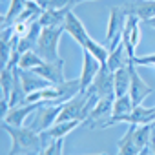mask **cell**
Wrapping results in <instances>:
<instances>
[{
  "label": "cell",
  "instance_id": "3957f363",
  "mask_svg": "<svg viewBox=\"0 0 155 155\" xmlns=\"http://www.w3.org/2000/svg\"><path fill=\"white\" fill-rule=\"evenodd\" d=\"M88 95L86 91H81L77 97L69 99L68 102L62 104V111L57 119V122H64V120H82L84 122V106H86Z\"/></svg>",
  "mask_w": 155,
  "mask_h": 155
},
{
  "label": "cell",
  "instance_id": "ac0fdd59",
  "mask_svg": "<svg viewBox=\"0 0 155 155\" xmlns=\"http://www.w3.org/2000/svg\"><path fill=\"white\" fill-rule=\"evenodd\" d=\"M130 64V62H128ZM130 82H131V73L130 66H124L117 71H113V86H115V97H122L130 93Z\"/></svg>",
  "mask_w": 155,
  "mask_h": 155
},
{
  "label": "cell",
  "instance_id": "8992f818",
  "mask_svg": "<svg viewBox=\"0 0 155 155\" xmlns=\"http://www.w3.org/2000/svg\"><path fill=\"white\" fill-rule=\"evenodd\" d=\"M113 102H115V95H108V97H101L95 104V108L91 110V113L88 115V119L84 120V126L88 128H99V120L108 119L113 115Z\"/></svg>",
  "mask_w": 155,
  "mask_h": 155
},
{
  "label": "cell",
  "instance_id": "ba28073f",
  "mask_svg": "<svg viewBox=\"0 0 155 155\" xmlns=\"http://www.w3.org/2000/svg\"><path fill=\"white\" fill-rule=\"evenodd\" d=\"M101 68H102V64L90 51L82 49V71H81V77H79V79H81V86H82V91H86L91 86V82L95 81V77L101 71Z\"/></svg>",
  "mask_w": 155,
  "mask_h": 155
},
{
  "label": "cell",
  "instance_id": "cb8c5ba5",
  "mask_svg": "<svg viewBox=\"0 0 155 155\" xmlns=\"http://www.w3.org/2000/svg\"><path fill=\"white\" fill-rule=\"evenodd\" d=\"M62 150H64V139H57V140H51L42 151L44 155H62Z\"/></svg>",
  "mask_w": 155,
  "mask_h": 155
},
{
  "label": "cell",
  "instance_id": "9c48e42d",
  "mask_svg": "<svg viewBox=\"0 0 155 155\" xmlns=\"http://www.w3.org/2000/svg\"><path fill=\"white\" fill-rule=\"evenodd\" d=\"M81 124H84L82 120H64V122H55L51 128H48L46 131H40L42 135V142H44V148L51 142V140H57V139H64L68 133L75 131Z\"/></svg>",
  "mask_w": 155,
  "mask_h": 155
},
{
  "label": "cell",
  "instance_id": "7c38bea8",
  "mask_svg": "<svg viewBox=\"0 0 155 155\" xmlns=\"http://www.w3.org/2000/svg\"><path fill=\"white\" fill-rule=\"evenodd\" d=\"M44 102H33V104H22L17 108H11L8 111L6 117H2V122H8L11 126H24V120L31 115H35V111L42 106Z\"/></svg>",
  "mask_w": 155,
  "mask_h": 155
},
{
  "label": "cell",
  "instance_id": "5b68a950",
  "mask_svg": "<svg viewBox=\"0 0 155 155\" xmlns=\"http://www.w3.org/2000/svg\"><path fill=\"white\" fill-rule=\"evenodd\" d=\"M90 93H95L99 99L101 97H108V95H115V86H113V71H110V68L106 64H102L101 71L97 73L95 81L91 82V86L86 90Z\"/></svg>",
  "mask_w": 155,
  "mask_h": 155
},
{
  "label": "cell",
  "instance_id": "ffe728a7",
  "mask_svg": "<svg viewBox=\"0 0 155 155\" xmlns=\"http://www.w3.org/2000/svg\"><path fill=\"white\" fill-rule=\"evenodd\" d=\"M153 126L155 124H140V126L133 128V139H135V142L140 150L150 146V140H151V135H153Z\"/></svg>",
  "mask_w": 155,
  "mask_h": 155
},
{
  "label": "cell",
  "instance_id": "30bf717a",
  "mask_svg": "<svg viewBox=\"0 0 155 155\" xmlns=\"http://www.w3.org/2000/svg\"><path fill=\"white\" fill-rule=\"evenodd\" d=\"M64 31L79 44L82 49H84V46H86V42H88V38H90V35H88V31H86V28H84V24L81 22V18L77 17L73 11H69L68 13V17H66V22H64Z\"/></svg>",
  "mask_w": 155,
  "mask_h": 155
},
{
  "label": "cell",
  "instance_id": "4316f807",
  "mask_svg": "<svg viewBox=\"0 0 155 155\" xmlns=\"http://www.w3.org/2000/svg\"><path fill=\"white\" fill-rule=\"evenodd\" d=\"M144 24H146V26H150V28H153V29H155V17H153V18H150V20H146V22H144Z\"/></svg>",
  "mask_w": 155,
  "mask_h": 155
},
{
  "label": "cell",
  "instance_id": "603a6c76",
  "mask_svg": "<svg viewBox=\"0 0 155 155\" xmlns=\"http://www.w3.org/2000/svg\"><path fill=\"white\" fill-rule=\"evenodd\" d=\"M135 108L130 93L122 95V97H115V102H113V115H128L131 113Z\"/></svg>",
  "mask_w": 155,
  "mask_h": 155
},
{
  "label": "cell",
  "instance_id": "2e32d148",
  "mask_svg": "<svg viewBox=\"0 0 155 155\" xmlns=\"http://www.w3.org/2000/svg\"><path fill=\"white\" fill-rule=\"evenodd\" d=\"M124 24H126V13H124V9H122L120 6H119V8H111V9H110V20H108L106 40L111 42L117 35H122Z\"/></svg>",
  "mask_w": 155,
  "mask_h": 155
},
{
  "label": "cell",
  "instance_id": "52a82bcc",
  "mask_svg": "<svg viewBox=\"0 0 155 155\" xmlns=\"http://www.w3.org/2000/svg\"><path fill=\"white\" fill-rule=\"evenodd\" d=\"M130 73H131V82H130V97H131V101H133V104L135 106H139V104H142L144 102V99L148 97V95H151V91H153V88H150L142 79H140V75L137 73V66L133 64V60L130 58Z\"/></svg>",
  "mask_w": 155,
  "mask_h": 155
},
{
  "label": "cell",
  "instance_id": "6da1fadb",
  "mask_svg": "<svg viewBox=\"0 0 155 155\" xmlns=\"http://www.w3.org/2000/svg\"><path fill=\"white\" fill-rule=\"evenodd\" d=\"M2 130L11 137L13 146L8 155H37L44 150L42 135L35 128L26 126H11L8 122H2Z\"/></svg>",
  "mask_w": 155,
  "mask_h": 155
},
{
  "label": "cell",
  "instance_id": "484cf974",
  "mask_svg": "<svg viewBox=\"0 0 155 155\" xmlns=\"http://www.w3.org/2000/svg\"><path fill=\"white\" fill-rule=\"evenodd\" d=\"M150 151H151V155H155V126H153V135L150 140Z\"/></svg>",
  "mask_w": 155,
  "mask_h": 155
},
{
  "label": "cell",
  "instance_id": "8fae6325",
  "mask_svg": "<svg viewBox=\"0 0 155 155\" xmlns=\"http://www.w3.org/2000/svg\"><path fill=\"white\" fill-rule=\"evenodd\" d=\"M120 8L124 9L126 15H135L142 22L155 17V0H131Z\"/></svg>",
  "mask_w": 155,
  "mask_h": 155
},
{
  "label": "cell",
  "instance_id": "d4e9b609",
  "mask_svg": "<svg viewBox=\"0 0 155 155\" xmlns=\"http://www.w3.org/2000/svg\"><path fill=\"white\" fill-rule=\"evenodd\" d=\"M131 60H133L135 66H153V68H155V53H151V55H142V57H137V55H135Z\"/></svg>",
  "mask_w": 155,
  "mask_h": 155
},
{
  "label": "cell",
  "instance_id": "9a60e30c",
  "mask_svg": "<svg viewBox=\"0 0 155 155\" xmlns=\"http://www.w3.org/2000/svg\"><path fill=\"white\" fill-rule=\"evenodd\" d=\"M69 11H73L71 6L62 8V9H44L38 22H40L42 28H64L66 17H68Z\"/></svg>",
  "mask_w": 155,
  "mask_h": 155
},
{
  "label": "cell",
  "instance_id": "d6986e66",
  "mask_svg": "<svg viewBox=\"0 0 155 155\" xmlns=\"http://www.w3.org/2000/svg\"><path fill=\"white\" fill-rule=\"evenodd\" d=\"M26 2H28V0H11L8 11H6L4 17H2V28L13 26V24L17 22V18H18V17L22 15V11L26 9Z\"/></svg>",
  "mask_w": 155,
  "mask_h": 155
},
{
  "label": "cell",
  "instance_id": "4fadbf2b",
  "mask_svg": "<svg viewBox=\"0 0 155 155\" xmlns=\"http://www.w3.org/2000/svg\"><path fill=\"white\" fill-rule=\"evenodd\" d=\"M35 73H38L42 79H46L51 84H62L64 79V60H57V62H44L42 66H38L37 69H33Z\"/></svg>",
  "mask_w": 155,
  "mask_h": 155
},
{
  "label": "cell",
  "instance_id": "83f0119b",
  "mask_svg": "<svg viewBox=\"0 0 155 155\" xmlns=\"http://www.w3.org/2000/svg\"><path fill=\"white\" fill-rule=\"evenodd\" d=\"M37 155H44V151H38V153H37Z\"/></svg>",
  "mask_w": 155,
  "mask_h": 155
},
{
  "label": "cell",
  "instance_id": "5bb4252c",
  "mask_svg": "<svg viewBox=\"0 0 155 155\" xmlns=\"http://www.w3.org/2000/svg\"><path fill=\"white\" fill-rule=\"evenodd\" d=\"M18 75H20V82H22V88H24L26 95L51 86V82H48L46 79H42L38 73H35L31 69H18Z\"/></svg>",
  "mask_w": 155,
  "mask_h": 155
},
{
  "label": "cell",
  "instance_id": "f1b7e54d",
  "mask_svg": "<svg viewBox=\"0 0 155 155\" xmlns=\"http://www.w3.org/2000/svg\"><path fill=\"white\" fill-rule=\"evenodd\" d=\"M97 155H106V153H97Z\"/></svg>",
  "mask_w": 155,
  "mask_h": 155
},
{
  "label": "cell",
  "instance_id": "277c9868",
  "mask_svg": "<svg viewBox=\"0 0 155 155\" xmlns=\"http://www.w3.org/2000/svg\"><path fill=\"white\" fill-rule=\"evenodd\" d=\"M62 111V104H51V102H44L37 111H35V122L31 128L38 130V131H46L48 128H51L58 115Z\"/></svg>",
  "mask_w": 155,
  "mask_h": 155
},
{
  "label": "cell",
  "instance_id": "7a4b0ae2",
  "mask_svg": "<svg viewBox=\"0 0 155 155\" xmlns=\"http://www.w3.org/2000/svg\"><path fill=\"white\" fill-rule=\"evenodd\" d=\"M64 28H42L38 44H37V53L46 60V62H57L60 60L58 57V44L62 38Z\"/></svg>",
  "mask_w": 155,
  "mask_h": 155
},
{
  "label": "cell",
  "instance_id": "7402d4cb",
  "mask_svg": "<svg viewBox=\"0 0 155 155\" xmlns=\"http://www.w3.org/2000/svg\"><path fill=\"white\" fill-rule=\"evenodd\" d=\"M84 49L86 51H90L101 64H106V60H108V57H110V49L106 48V46H102V44H99L97 40H93L91 37L88 38V42H86V46H84Z\"/></svg>",
  "mask_w": 155,
  "mask_h": 155
},
{
  "label": "cell",
  "instance_id": "e0dca14e",
  "mask_svg": "<svg viewBox=\"0 0 155 155\" xmlns=\"http://www.w3.org/2000/svg\"><path fill=\"white\" fill-rule=\"evenodd\" d=\"M128 62H130V55H128V51H126L122 40H120L115 48L110 49V57H108V60H106V66L110 68V71H117V69L128 66Z\"/></svg>",
  "mask_w": 155,
  "mask_h": 155
},
{
  "label": "cell",
  "instance_id": "44dd1931",
  "mask_svg": "<svg viewBox=\"0 0 155 155\" xmlns=\"http://www.w3.org/2000/svg\"><path fill=\"white\" fill-rule=\"evenodd\" d=\"M46 60L37 53V51H26L20 55L18 58V69H37L38 66H42Z\"/></svg>",
  "mask_w": 155,
  "mask_h": 155
}]
</instances>
